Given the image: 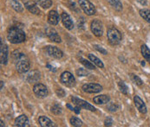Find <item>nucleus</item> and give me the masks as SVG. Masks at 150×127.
<instances>
[{
    "instance_id": "f257e3e1",
    "label": "nucleus",
    "mask_w": 150,
    "mask_h": 127,
    "mask_svg": "<svg viewBox=\"0 0 150 127\" xmlns=\"http://www.w3.org/2000/svg\"><path fill=\"white\" fill-rule=\"evenodd\" d=\"M12 59L16 69L19 74H24L30 70V61L25 54L16 50L12 53Z\"/></svg>"
},
{
    "instance_id": "f03ea898",
    "label": "nucleus",
    "mask_w": 150,
    "mask_h": 127,
    "mask_svg": "<svg viewBox=\"0 0 150 127\" xmlns=\"http://www.w3.org/2000/svg\"><path fill=\"white\" fill-rule=\"evenodd\" d=\"M25 33L18 27H11L9 29L7 34V39L10 43L17 44L25 41Z\"/></svg>"
},
{
    "instance_id": "7ed1b4c3",
    "label": "nucleus",
    "mask_w": 150,
    "mask_h": 127,
    "mask_svg": "<svg viewBox=\"0 0 150 127\" xmlns=\"http://www.w3.org/2000/svg\"><path fill=\"white\" fill-rule=\"evenodd\" d=\"M107 37H108L110 42L113 45H117L121 41V34L115 28H110L108 30Z\"/></svg>"
},
{
    "instance_id": "20e7f679",
    "label": "nucleus",
    "mask_w": 150,
    "mask_h": 127,
    "mask_svg": "<svg viewBox=\"0 0 150 127\" xmlns=\"http://www.w3.org/2000/svg\"><path fill=\"white\" fill-rule=\"evenodd\" d=\"M79 6L82 8V10L84 11L85 14L88 16H93L96 14V7L92 3H90L89 0H79L78 1Z\"/></svg>"
},
{
    "instance_id": "39448f33",
    "label": "nucleus",
    "mask_w": 150,
    "mask_h": 127,
    "mask_svg": "<svg viewBox=\"0 0 150 127\" xmlns=\"http://www.w3.org/2000/svg\"><path fill=\"white\" fill-rule=\"evenodd\" d=\"M60 81L62 82V84H63L64 86L69 87H72L75 85V77L72 75L71 73H70L68 71H65L61 74Z\"/></svg>"
},
{
    "instance_id": "423d86ee",
    "label": "nucleus",
    "mask_w": 150,
    "mask_h": 127,
    "mask_svg": "<svg viewBox=\"0 0 150 127\" xmlns=\"http://www.w3.org/2000/svg\"><path fill=\"white\" fill-rule=\"evenodd\" d=\"M71 100H72V102H73V104L75 105L80 107V108H83V109H86V110H89V111H91V112L96 111V108L92 105H90L89 102H87V101H85V100H83L82 99H79L77 97L73 96L71 98Z\"/></svg>"
},
{
    "instance_id": "0eeeda50",
    "label": "nucleus",
    "mask_w": 150,
    "mask_h": 127,
    "mask_svg": "<svg viewBox=\"0 0 150 127\" xmlns=\"http://www.w3.org/2000/svg\"><path fill=\"white\" fill-rule=\"evenodd\" d=\"M90 30L96 36L100 37L103 34V25L101 21L95 19L90 24Z\"/></svg>"
},
{
    "instance_id": "6e6552de",
    "label": "nucleus",
    "mask_w": 150,
    "mask_h": 127,
    "mask_svg": "<svg viewBox=\"0 0 150 127\" xmlns=\"http://www.w3.org/2000/svg\"><path fill=\"white\" fill-rule=\"evenodd\" d=\"M82 89L87 94H97L103 90V87L97 83H87L82 87Z\"/></svg>"
},
{
    "instance_id": "1a4fd4ad",
    "label": "nucleus",
    "mask_w": 150,
    "mask_h": 127,
    "mask_svg": "<svg viewBox=\"0 0 150 127\" xmlns=\"http://www.w3.org/2000/svg\"><path fill=\"white\" fill-rule=\"evenodd\" d=\"M45 50H46V53L53 58L61 59L63 56V51L56 46H47L45 48Z\"/></svg>"
},
{
    "instance_id": "9d476101",
    "label": "nucleus",
    "mask_w": 150,
    "mask_h": 127,
    "mask_svg": "<svg viewBox=\"0 0 150 127\" xmlns=\"http://www.w3.org/2000/svg\"><path fill=\"white\" fill-rule=\"evenodd\" d=\"M24 3L25 8L32 14L34 15H40L41 14V10L38 7V3L34 1L31 0H24Z\"/></svg>"
},
{
    "instance_id": "9b49d317",
    "label": "nucleus",
    "mask_w": 150,
    "mask_h": 127,
    "mask_svg": "<svg viewBox=\"0 0 150 127\" xmlns=\"http://www.w3.org/2000/svg\"><path fill=\"white\" fill-rule=\"evenodd\" d=\"M33 92L39 98H45L48 95V89L45 85L38 83L33 87Z\"/></svg>"
},
{
    "instance_id": "f8f14e48",
    "label": "nucleus",
    "mask_w": 150,
    "mask_h": 127,
    "mask_svg": "<svg viewBox=\"0 0 150 127\" xmlns=\"http://www.w3.org/2000/svg\"><path fill=\"white\" fill-rule=\"evenodd\" d=\"M61 20H62V23L63 24V26L69 30V31H71L74 29V23L71 19V17H70V15L66 12H63L62 15H61Z\"/></svg>"
},
{
    "instance_id": "ddd939ff",
    "label": "nucleus",
    "mask_w": 150,
    "mask_h": 127,
    "mask_svg": "<svg viewBox=\"0 0 150 127\" xmlns=\"http://www.w3.org/2000/svg\"><path fill=\"white\" fill-rule=\"evenodd\" d=\"M9 53H8V47L7 45L3 42L1 39V46H0V60L1 63L3 65H6L8 62V57H9Z\"/></svg>"
},
{
    "instance_id": "4468645a",
    "label": "nucleus",
    "mask_w": 150,
    "mask_h": 127,
    "mask_svg": "<svg viewBox=\"0 0 150 127\" xmlns=\"http://www.w3.org/2000/svg\"><path fill=\"white\" fill-rule=\"evenodd\" d=\"M46 35L49 37V39L50 41H52V42H57V43L62 42L61 37L59 36L58 33L53 28H47L46 29Z\"/></svg>"
},
{
    "instance_id": "2eb2a0df",
    "label": "nucleus",
    "mask_w": 150,
    "mask_h": 127,
    "mask_svg": "<svg viewBox=\"0 0 150 127\" xmlns=\"http://www.w3.org/2000/svg\"><path fill=\"white\" fill-rule=\"evenodd\" d=\"M134 102H135V105L136 108L138 109V111L141 113H146L147 112L146 105H145V103L143 102V100L139 96L135 95L134 97Z\"/></svg>"
},
{
    "instance_id": "dca6fc26",
    "label": "nucleus",
    "mask_w": 150,
    "mask_h": 127,
    "mask_svg": "<svg viewBox=\"0 0 150 127\" xmlns=\"http://www.w3.org/2000/svg\"><path fill=\"white\" fill-rule=\"evenodd\" d=\"M59 15L56 10H50L48 15V22L50 25H57L59 23Z\"/></svg>"
},
{
    "instance_id": "f3484780",
    "label": "nucleus",
    "mask_w": 150,
    "mask_h": 127,
    "mask_svg": "<svg viewBox=\"0 0 150 127\" xmlns=\"http://www.w3.org/2000/svg\"><path fill=\"white\" fill-rule=\"evenodd\" d=\"M15 126L27 127L30 126L29 119L25 115H20L15 119Z\"/></svg>"
},
{
    "instance_id": "a211bd4d",
    "label": "nucleus",
    "mask_w": 150,
    "mask_h": 127,
    "mask_svg": "<svg viewBox=\"0 0 150 127\" xmlns=\"http://www.w3.org/2000/svg\"><path fill=\"white\" fill-rule=\"evenodd\" d=\"M40 78H41L40 72H38V70H33L27 75L26 80L30 83H36L40 80Z\"/></svg>"
},
{
    "instance_id": "6ab92c4d",
    "label": "nucleus",
    "mask_w": 150,
    "mask_h": 127,
    "mask_svg": "<svg viewBox=\"0 0 150 127\" xmlns=\"http://www.w3.org/2000/svg\"><path fill=\"white\" fill-rule=\"evenodd\" d=\"M110 100V96L105 95V94H103V95H99L95 97L93 99V101L94 103L97 104V105H103V104H107L109 103Z\"/></svg>"
},
{
    "instance_id": "aec40b11",
    "label": "nucleus",
    "mask_w": 150,
    "mask_h": 127,
    "mask_svg": "<svg viewBox=\"0 0 150 127\" xmlns=\"http://www.w3.org/2000/svg\"><path fill=\"white\" fill-rule=\"evenodd\" d=\"M38 122H39L40 126H41L42 127L55 126L54 123H53V122H52L49 118H47V117H45V116H41V117H39V119H38Z\"/></svg>"
},
{
    "instance_id": "412c9836",
    "label": "nucleus",
    "mask_w": 150,
    "mask_h": 127,
    "mask_svg": "<svg viewBox=\"0 0 150 127\" xmlns=\"http://www.w3.org/2000/svg\"><path fill=\"white\" fill-rule=\"evenodd\" d=\"M88 57H89V61H90L92 63H94L96 66H97L98 67H101V68H103V67H104V64H103V62L98 57H96V56H94V55H92V54H89Z\"/></svg>"
},
{
    "instance_id": "4be33fe9",
    "label": "nucleus",
    "mask_w": 150,
    "mask_h": 127,
    "mask_svg": "<svg viewBox=\"0 0 150 127\" xmlns=\"http://www.w3.org/2000/svg\"><path fill=\"white\" fill-rule=\"evenodd\" d=\"M10 3L12 9L15 11H17V12H23L24 11V8H23L22 4L17 0H10Z\"/></svg>"
},
{
    "instance_id": "5701e85b",
    "label": "nucleus",
    "mask_w": 150,
    "mask_h": 127,
    "mask_svg": "<svg viewBox=\"0 0 150 127\" xmlns=\"http://www.w3.org/2000/svg\"><path fill=\"white\" fill-rule=\"evenodd\" d=\"M108 2L115 10L117 11L122 10V3L120 0H108Z\"/></svg>"
},
{
    "instance_id": "b1692460",
    "label": "nucleus",
    "mask_w": 150,
    "mask_h": 127,
    "mask_svg": "<svg viewBox=\"0 0 150 127\" xmlns=\"http://www.w3.org/2000/svg\"><path fill=\"white\" fill-rule=\"evenodd\" d=\"M141 52L142 56L150 63V49L146 45H142L141 47Z\"/></svg>"
},
{
    "instance_id": "393cba45",
    "label": "nucleus",
    "mask_w": 150,
    "mask_h": 127,
    "mask_svg": "<svg viewBox=\"0 0 150 127\" xmlns=\"http://www.w3.org/2000/svg\"><path fill=\"white\" fill-rule=\"evenodd\" d=\"M35 2L43 9H49L52 5L51 0H35Z\"/></svg>"
},
{
    "instance_id": "a878e982",
    "label": "nucleus",
    "mask_w": 150,
    "mask_h": 127,
    "mask_svg": "<svg viewBox=\"0 0 150 127\" xmlns=\"http://www.w3.org/2000/svg\"><path fill=\"white\" fill-rule=\"evenodd\" d=\"M80 62L86 68H88V69L93 70V69H95V68H96V67H95V64L92 63L91 62L87 61V60H86V59H84V58L80 57Z\"/></svg>"
},
{
    "instance_id": "bb28decb",
    "label": "nucleus",
    "mask_w": 150,
    "mask_h": 127,
    "mask_svg": "<svg viewBox=\"0 0 150 127\" xmlns=\"http://www.w3.org/2000/svg\"><path fill=\"white\" fill-rule=\"evenodd\" d=\"M140 15L141 17L146 20L148 23L150 24V10H147V9H143V10H140Z\"/></svg>"
},
{
    "instance_id": "cd10ccee",
    "label": "nucleus",
    "mask_w": 150,
    "mask_h": 127,
    "mask_svg": "<svg viewBox=\"0 0 150 127\" xmlns=\"http://www.w3.org/2000/svg\"><path fill=\"white\" fill-rule=\"evenodd\" d=\"M118 87L120 88V91L123 94H128V87H127V85L125 84L124 81H119L118 83Z\"/></svg>"
},
{
    "instance_id": "c85d7f7f",
    "label": "nucleus",
    "mask_w": 150,
    "mask_h": 127,
    "mask_svg": "<svg viewBox=\"0 0 150 127\" xmlns=\"http://www.w3.org/2000/svg\"><path fill=\"white\" fill-rule=\"evenodd\" d=\"M130 78H131V80L133 81V82H135L137 86L141 87V86L143 85V81H142V79H141L139 76L134 74H130Z\"/></svg>"
},
{
    "instance_id": "c756f323",
    "label": "nucleus",
    "mask_w": 150,
    "mask_h": 127,
    "mask_svg": "<svg viewBox=\"0 0 150 127\" xmlns=\"http://www.w3.org/2000/svg\"><path fill=\"white\" fill-rule=\"evenodd\" d=\"M70 124L72 126H75V127H79L82 126V120H80V119L76 118V117H72L70 120Z\"/></svg>"
},
{
    "instance_id": "7c9ffc66",
    "label": "nucleus",
    "mask_w": 150,
    "mask_h": 127,
    "mask_svg": "<svg viewBox=\"0 0 150 127\" xmlns=\"http://www.w3.org/2000/svg\"><path fill=\"white\" fill-rule=\"evenodd\" d=\"M51 112H53L56 115H59L62 113V107L59 105L56 104L51 107Z\"/></svg>"
},
{
    "instance_id": "2f4dec72",
    "label": "nucleus",
    "mask_w": 150,
    "mask_h": 127,
    "mask_svg": "<svg viewBox=\"0 0 150 127\" xmlns=\"http://www.w3.org/2000/svg\"><path fill=\"white\" fill-rule=\"evenodd\" d=\"M76 74L78 76H88L89 72L84 68H79V69L76 70Z\"/></svg>"
},
{
    "instance_id": "473e14b6",
    "label": "nucleus",
    "mask_w": 150,
    "mask_h": 127,
    "mask_svg": "<svg viewBox=\"0 0 150 127\" xmlns=\"http://www.w3.org/2000/svg\"><path fill=\"white\" fill-rule=\"evenodd\" d=\"M94 48H95L96 50H97L101 54H103V55H108V51L105 49H103L102 46H100V45H94Z\"/></svg>"
},
{
    "instance_id": "72a5a7b5",
    "label": "nucleus",
    "mask_w": 150,
    "mask_h": 127,
    "mask_svg": "<svg viewBox=\"0 0 150 127\" xmlns=\"http://www.w3.org/2000/svg\"><path fill=\"white\" fill-rule=\"evenodd\" d=\"M108 109L110 111V112H115L117 109H118V105H116V104H110L109 105H108Z\"/></svg>"
},
{
    "instance_id": "f704fd0d",
    "label": "nucleus",
    "mask_w": 150,
    "mask_h": 127,
    "mask_svg": "<svg viewBox=\"0 0 150 127\" xmlns=\"http://www.w3.org/2000/svg\"><path fill=\"white\" fill-rule=\"evenodd\" d=\"M112 124H113V121L110 118H107V119H105V121H104V125H105L106 126H112Z\"/></svg>"
},
{
    "instance_id": "c9c22d12",
    "label": "nucleus",
    "mask_w": 150,
    "mask_h": 127,
    "mask_svg": "<svg viewBox=\"0 0 150 127\" xmlns=\"http://www.w3.org/2000/svg\"><path fill=\"white\" fill-rule=\"evenodd\" d=\"M57 94L58 97H63V96L65 95V92H64V90L62 89V88H59V89L57 91Z\"/></svg>"
},
{
    "instance_id": "e433bc0d",
    "label": "nucleus",
    "mask_w": 150,
    "mask_h": 127,
    "mask_svg": "<svg viewBox=\"0 0 150 127\" xmlns=\"http://www.w3.org/2000/svg\"><path fill=\"white\" fill-rule=\"evenodd\" d=\"M80 109H81L80 107H78V106L75 105V107H74V112H75L76 114H78V113H80Z\"/></svg>"
},
{
    "instance_id": "4c0bfd02",
    "label": "nucleus",
    "mask_w": 150,
    "mask_h": 127,
    "mask_svg": "<svg viewBox=\"0 0 150 127\" xmlns=\"http://www.w3.org/2000/svg\"><path fill=\"white\" fill-rule=\"evenodd\" d=\"M138 3H140L141 4H142V5H146L147 4V1L146 0H136Z\"/></svg>"
},
{
    "instance_id": "58836bf2",
    "label": "nucleus",
    "mask_w": 150,
    "mask_h": 127,
    "mask_svg": "<svg viewBox=\"0 0 150 127\" xmlns=\"http://www.w3.org/2000/svg\"><path fill=\"white\" fill-rule=\"evenodd\" d=\"M67 107H68V108H70V109L71 111H74V107H72V106H71L70 105H67Z\"/></svg>"
},
{
    "instance_id": "ea45409f",
    "label": "nucleus",
    "mask_w": 150,
    "mask_h": 127,
    "mask_svg": "<svg viewBox=\"0 0 150 127\" xmlns=\"http://www.w3.org/2000/svg\"><path fill=\"white\" fill-rule=\"evenodd\" d=\"M4 126V124H3V120H1V127Z\"/></svg>"
},
{
    "instance_id": "a19ab883",
    "label": "nucleus",
    "mask_w": 150,
    "mask_h": 127,
    "mask_svg": "<svg viewBox=\"0 0 150 127\" xmlns=\"http://www.w3.org/2000/svg\"><path fill=\"white\" fill-rule=\"evenodd\" d=\"M3 81H1V90L3 89Z\"/></svg>"
}]
</instances>
